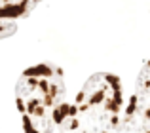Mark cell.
Listing matches in <instances>:
<instances>
[{"instance_id": "6da1fadb", "label": "cell", "mask_w": 150, "mask_h": 133, "mask_svg": "<svg viewBox=\"0 0 150 133\" xmlns=\"http://www.w3.org/2000/svg\"><path fill=\"white\" fill-rule=\"evenodd\" d=\"M127 112L122 82L108 72H97L69 103L59 133H124Z\"/></svg>"}, {"instance_id": "7a4b0ae2", "label": "cell", "mask_w": 150, "mask_h": 133, "mask_svg": "<svg viewBox=\"0 0 150 133\" xmlns=\"http://www.w3.org/2000/svg\"><path fill=\"white\" fill-rule=\"evenodd\" d=\"M65 80L59 66L40 63L27 69L15 88L25 133H51L67 112Z\"/></svg>"}, {"instance_id": "3957f363", "label": "cell", "mask_w": 150, "mask_h": 133, "mask_svg": "<svg viewBox=\"0 0 150 133\" xmlns=\"http://www.w3.org/2000/svg\"><path fill=\"white\" fill-rule=\"evenodd\" d=\"M131 114L139 124L141 133H150V61H146L135 84V91L127 99Z\"/></svg>"}, {"instance_id": "277c9868", "label": "cell", "mask_w": 150, "mask_h": 133, "mask_svg": "<svg viewBox=\"0 0 150 133\" xmlns=\"http://www.w3.org/2000/svg\"><path fill=\"white\" fill-rule=\"evenodd\" d=\"M40 0H0V40L17 30L19 21L27 17Z\"/></svg>"}]
</instances>
